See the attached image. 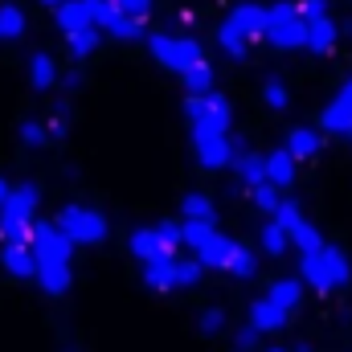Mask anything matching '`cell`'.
I'll return each mask as SVG.
<instances>
[{
    "instance_id": "obj_37",
    "label": "cell",
    "mask_w": 352,
    "mask_h": 352,
    "mask_svg": "<svg viewBox=\"0 0 352 352\" xmlns=\"http://www.w3.org/2000/svg\"><path fill=\"white\" fill-rule=\"evenodd\" d=\"M197 328H201L205 336H217V332L226 328V311H221V307H205V311L197 316Z\"/></svg>"
},
{
    "instance_id": "obj_30",
    "label": "cell",
    "mask_w": 352,
    "mask_h": 352,
    "mask_svg": "<svg viewBox=\"0 0 352 352\" xmlns=\"http://www.w3.org/2000/svg\"><path fill=\"white\" fill-rule=\"evenodd\" d=\"M201 283V263L197 258H173V287H197Z\"/></svg>"
},
{
    "instance_id": "obj_3",
    "label": "cell",
    "mask_w": 352,
    "mask_h": 352,
    "mask_svg": "<svg viewBox=\"0 0 352 352\" xmlns=\"http://www.w3.org/2000/svg\"><path fill=\"white\" fill-rule=\"evenodd\" d=\"M299 270H303V283L311 287V291H344L352 278V263L344 250H336V246H320V250H311V254H303V263H299Z\"/></svg>"
},
{
    "instance_id": "obj_16",
    "label": "cell",
    "mask_w": 352,
    "mask_h": 352,
    "mask_svg": "<svg viewBox=\"0 0 352 352\" xmlns=\"http://www.w3.org/2000/svg\"><path fill=\"white\" fill-rule=\"evenodd\" d=\"M54 12H58V25H62V33H66V37H70V33H82V29H94L90 0H62Z\"/></svg>"
},
{
    "instance_id": "obj_22",
    "label": "cell",
    "mask_w": 352,
    "mask_h": 352,
    "mask_svg": "<svg viewBox=\"0 0 352 352\" xmlns=\"http://www.w3.org/2000/svg\"><path fill=\"white\" fill-rule=\"evenodd\" d=\"M0 263L8 274H16V278H33V250L29 246H4L0 250Z\"/></svg>"
},
{
    "instance_id": "obj_6",
    "label": "cell",
    "mask_w": 352,
    "mask_h": 352,
    "mask_svg": "<svg viewBox=\"0 0 352 352\" xmlns=\"http://www.w3.org/2000/svg\"><path fill=\"white\" fill-rule=\"evenodd\" d=\"M148 50H152V58H156L164 70H173V74H184V70H192L197 62H205V50H201V41H192V37H168V33H152V37H148Z\"/></svg>"
},
{
    "instance_id": "obj_13",
    "label": "cell",
    "mask_w": 352,
    "mask_h": 352,
    "mask_svg": "<svg viewBox=\"0 0 352 352\" xmlns=\"http://www.w3.org/2000/svg\"><path fill=\"white\" fill-rule=\"evenodd\" d=\"M234 238H226V234H209L205 242H201V250H197V263H201V270L209 266V270H226V263H230V254H234Z\"/></svg>"
},
{
    "instance_id": "obj_32",
    "label": "cell",
    "mask_w": 352,
    "mask_h": 352,
    "mask_svg": "<svg viewBox=\"0 0 352 352\" xmlns=\"http://www.w3.org/2000/svg\"><path fill=\"white\" fill-rule=\"evenodd\" d=\"M258 242H263V250L270 254V258H278V254H283V250L291 246V242H287V234H283V230H278L274 221H266V226H263V234H258Z\"/></svg>"
},
{
    "instance_id": "obj_20",
    "label": "cell",
    "mask_w": 352,
    "mask_h": 352,
    "mask_svg": "<svg viewBox=\"0 0 352 352\" xmlns=\"http://www.w3.org/2000/svg\"><path fill=\"white\" fill-rule=\"evenodd\" d=\"M230 164H234V173H238V180H242L246 188H254V184H263V180H266L263 156H254V152H242V148H238Z\"/></svg>"
},
{
    "instance_id": "obj_17",
    "label": "cell",
    "mask_w": 352,
    "mask_h": 352,
    "mask_svg": "<svg viewBox=\"0 0 352 352\" xmlns=\"http://www.w3.org/2000/svg\"><path fill=\"white\" fill-rule=\"evenodd\" d=\"M246 324L263 336V332H278V328H287V311H278L270 299H254L250 303V311H246Z\"/></svg>"
},
{
    "instance_id": "obj_41",
    "label": "cell",
    "mask_w": 352,
    "mask_h": 352,
    "mask_svg": "<svg viewBox=\"0 0 352 352\" xmlns=\"http://www.w3.org/2000/svg\"><path fill=\"white\" fill-rule=\"evenodd\" d=\"M254 344H258V332H254L250 324H246V328H238V336H234V349H238V352H250Z\"/></svg>"
},
{
    "instance_id": "obj_19",
    "label": "cell",
    "mask_w": 352,
    "mask_h": 352,
    "mask_svg": "<svg viewBox=\"0 0 352 352\" xmlns=\"http://www.w3.org/2000/svg\"><path fill=\"white\" fill-rule=\"evenodd\" d=\"M263 299H270L278 311H295L299 299H303V283L299 278H278V283H270V291H266Z\"/></svg>"
},
{
    "instance_id": "obj_42",
    "label": "cell",
    "mask_w": 352,
    "mask_h": 352,
    "mask_svg": "<svg viewBox=\"0 0 352 352\" xmlns=\"http://www.w3.org/2000/svg\"><path fill=\"white\" fill-rule=\"evenodd\" d=\"M62 87H66V90H78V87H82V78H78V74H66V78H62Z\"/></svg>"
},
{
    "instance_id": "obj_31",
    "label": "cell",
    "mask_w": 352,
    "mask_h": 352,
    "mask_svg": "<svg viewBox=\"0 0 352 352\" xmlns=\"http://www.w3.org/2000/svg\"><path fill=\"white\" fill-rule=\"evenodd\" d=\"M66 41H70V58H74V62H82V58H90V54L98 50V33H94V29H82V33H70Z\"/></svg>"
},
{
    "instance_id": "obj_46",
    "label": "cell",
    "mask_w": 352,
    "mask_h": 352,
    "mask_svg": "<svg viewBox=\"0 0 352 352\" xmlns=\"http://www.w3.org/2000/svg\"><path fill=\"white\" fill-rule=\"evenodd\" d=\"M349 135H352V127H349Z\"/></svg>"
},
{
    "instance_id": "obj_40",
    "label": "cell",
    "mask_w": 352,
    "mask_h": 352,
    "mask_svg": "<svg viewBox=\"0 0 352 352\" xmlns=\"http://www.w3.org/2000/svg\"><path fill=\"white\" fill-rule=\"evenodd\" d=\"M156 234H160V242L176 254V246H180V226H176V221H160V226H156Z\"/></svg>"
},
{
    "instance_id": "obj_39",
    "label": "cell",
    "mask_w": 352,
    "mask_h": 352,
    "mask_svg": "<svg viewBox=\"0 0 352 352\" xmlns=\"http://www.w3.org/2000/svg\"><path fill=\"white\" fill-rule=\"evenodd\" d=\"M295 12H299V21H320V16H328V0H303V4H295Z\"/></svg>"
},
{
    "instance_id": "obj_34",
    "label": "cell",
    "mask_w": 352,
    "mask_h": 352,
    "mask_svg": "<svg viewBox=\"0 0 352 352\" xmlns=\"http://www.w3.org/2000/svg\"><path fill=\"white\" fill-rule=\"evenodd\" d=\"M115 12H123L127 21H144L148 12H152V0H107Z\"/></svg>"
},
{
    "instance_id": "obj_4",
    "label": "cell",
    "mask_w": 352,
    "mask_h": 352,
    "mask_svg": "<svg viewBox=\"0 0 352 352\" xmlns=\"http://www.w3.org/2000/svg\"><path fill=\"white\" fill-rule=\"evenodd\" d=\"M54 226L70 246H98L107 238V217L98 209H87V205H66Z\"/></svg>"
},
{
    "instance_id": "obj_38",
    "label": "cell",
    "mask_w": 352,
    "mask_h": 352,
    "mask_svg": "<svg viewBox=\"0 0 352 352\" xmlns=\"http://www.w3.org/2000/svg\"><path fill=\"white\" fill-rule=\"evenodd\" d=\"M50 135H45V123L41 119H25L21 123V144H29V148H41Z\"/></svg>"
},
{
    "instance_id": "obj_10",
    "label": "cell",
    "mask_w": 352,
    "mask_h": 352,
    "mask_svg": "<svg viewBox=\"0 0 352 352\" xmlns=\"http://www.w3.org/2000/svg\"><path fill=\"white\" fill-rule=\"evenodd\" d=\"M192 148H197V160L205 168H226L234 160V144L226 135H209V131H192Z\"/></svg>"
},
{
    "instance_id": "obj_14",
    "label": "cell",
    "mask_w": 352,
    "mask_h": 352,
    "mask_svg": "<svg viewBox=\"0 0 352 352\" xmlns=\"http://www.w3.org/2000/svg\"><path fill=\"white\" fill-rule=\"evenodd\" d=\"M131 254L140 258V263H156V258H176L173 250L160 242V234H156V226L152 230H131Z\"/></svg>"
},
{
    "instance_id": "obj_24",
    "label": "cell",
    "mask_w": 352,
    "mask_h": 352,
    "mask_svg": "<svg viewBox=\"0 0 352 352\" xmlns=\"http://www.w3.org/2000/svg\"><path fill=\"white\" fill-rule=\"evenodd\" d=\"M180 213H184V221H209V226H213V217H217V209H213V201H209L205 192H188V197L180 201Z\"/></svg>"
},
{
    "instance_id": "obj_36",
    "label": "cell",
    "mask_w": 352,
    "mask_h": 352,
    "mask_svg": "<svg viewBox=\"0 0 352 352\" xmlns=\"http://www.w3.org/2000/svg\"><path fill=\"white\" fill-rule=\"evenodd\" d=\"M263 98H266V107H274V111H287V102H291V94H287V87L278 78H266L263 82Z\"/></svg>"
},
{
    "instance_id": "obj_7",
    "label": "cell",
    "mask_w": 352,
    "mask_h": 352,
    "mask_svg": "<svg viewBox=\"0 0 352 352\" xmlns=\"http://www.w3.org/2000/svg\"><path fill=\"white\" fill-rule=\"evenodd\" d=\"M266 41L274 50H303V21L295 12V4H274L266 8Z\"/></svg>"
},
{
    "instance_id": "obj_33",
    "label": "cell",
    "mask_w": 352,
    "mask_h": 352,
    "mask_svg": "<svg viewBox=\"0 0 352 352\" xmlns=\"http://www.w3.org/2000/svg\"><path fill=\"white\" fill-rule=\"evenodd\" d=\"M209 234H213V226H209V221H184V226H180V242H184V246H192V250H201V242H205Z\"/></svg>"
},
{
    "instance_id": "obj_2",
    "label": "cell",
    "mask_w": 352,
    "mask_h": 352,
    "mask_svg": "<svg viewBox=\"0 0 352 352\" xmlns=\"http://www.w3.org/2000/svg\"><path fill=\"white\" fill-rule=\"evenodd\" d=\"M37 184H16L8 188L4 205H0V238L4 246H29V230H33V213H37Z\"/></svg>"
},
{
    "instance_id": "obj_23",
    "label": "cell",
    "mask_w": 352,
    "mask_h": 352,
    "mask_svg": "<svg viewBox=\"0 0 352 352\" xmlns=\"http://www.w3.org/2000/svg\"><path fill=\"white\" fill-rule=\"evenodd\" d=\"M29 82L37 90H50L58 82V66H54L50 54H33V58H29Z\"/></svg>"
},
{
    "instance_id": "obj_1",
    "label": "cell",
    "mask_w": 352,
    "mask_h": 352,
    "mask_svg": "<svg viewBox=\"0 0 352 352\" xmlns=\"http://www.w3.org/2000/svg\"><path fill=\"white\" fill-rule=\"evenodd\" d=\"M29 250H33V278L45 295H66L74 274H70V242L58 234L54 221H33L29 230Z\"/></svg>"
},
{
    "instance_id": "obj_5",
    "label": "cell",
    "mask_w": 352,
    "mask_h": 352,
    "mask_svg": "<svg viewBox=\"0 0 352 352\" xmlns=\"http://www.w3.org/2000/svg\"><path fill=\"white\" fill-rule=\"evenodd\" d=\"M184 115H188L192 131H209V135H226V131H230V119H234L230 98L217 94V90H209V94H188Z\"/></svg>"
},
{
    "instance_id": "obj_29",
    "label": "cell",
    "mask_w": 352,
    "mask_h": 352,
    "mask_svg": "<svg viewBox=\"0 0 352 352\" xmlns=\"http://www.w3.org/2000/svg\"><path fill=\"white\" fill-rule=\"evenodd\" d=\"M21 33H25V12L12 8V4H0V41L21 37Z\"/></svg>"
},
{
    "instance_id": "obj_35",
    "label": "cell",
    "mask_w": 352,
    "mask_h": 352,
    "mask_svg": "<svg viewBox=\"0 0 352 352\" xmlns=\"http://www.w3.org/2000/svg\"><path fill=\"white\" fill-rule=\"evenodd\" d=\"M250 197H254V205H258L263 213H274V209H278V201H283V197H278V188H274V184H266V180L250 188Z\"/></svg>"
},
{
    "instance_id": "obj_8",
    "label": "cell",
    "mask_w": 352,
    "mask_h": 352,
    "mask_svg": "<svg viewBox=\"0 0 352 352\" xmlns=\"http://www.w3.org/2000/svg\"><path fill=\"white\" fill-rule=\"evenodd\" d=\"M270 217H274V226L287 234V242H295L303 254H311V250H320V246H324L320 230H316V226H311V221H307L295 205H291V201H278V209H274Z\"/></svg>"
},
{
    "instance_id": "obj_43",
    "label": "cell",
    "mask_w": 352,
    "mask_h": 352,
    "mask_svg": "<svg viewBox=\"0 0 352 352\" xmlns=\"http://www.w3.org/2000/svg\"><path fill=\"white\" fill-rule=\"evenodd\" d=\"M4 197H8V180H0V205H4Z\"/></svg>"
},
{
    "instance_id": "obj_11",
    "label": "cell",
    "mask_w": 352,
    "mask_h": 352,
    "mask_svg": "<svg viewBox=\"0 0 352 352\" xmlns=\"http://www.w3.org/2000/svg\"><path fill=\"white\" fill-rule=\"evenodd\" d=\"M320 127H324V131H332V135H340V131H349V127H352V78L340 87V94L324 107Z\"/></svg>"
},
{
    "instance_id": "obj_26",
    "label": "cell",
    "mask_w": 352,
    "mask_h": 352,
    "mask_svg": "<svg viewBox=\"0 0 352 352\" xmlns=\"http://www.w3.org/2000/svg\"><path fill=\"white\" fill-rule=\"evenodd\" d=\"M180 82L188 87V94H209V90H213V66H209V62H197L192 70L180 74Z\"/></svg>"
},
{
    "instance_id": "obj_18",
    "label": "cell",
    "mask_w": 352,
    "mask_h": 352,
    "mask_svg": "<svg viewBox=\"0 0 352 352\" xmlns=\"http://www.w3.org/2000/svg\"><path fill=\"white\" fill-rule=\"evenodd\" d=\"M263 168H266V184H274V188H287L295 180V160L287 156V148H274L270 156H263Z\"/></svg>"
},
{
    "instance_id": "obj_9",
    "label": "cell",
    "mask_w": 352,
    "mask_h": 352,
    "mask_svg": "<svg viewBox=\"0 0 352 352\" xmlns=\"http://www.w3.org/2000/svg\"><path fill=\"white\" fill-rule=\"evenodd\" d=\"M90 16L102 33H111L115 41H140L144 37V21H127L123 12H115L107 0H90Z\"/></svg>"
},
{
    "instance_id": "obj_28",
    "label": "cell",
    "mask_w": 352,
    "mask_h": 352,
    "mask_svg": "<svg viewBox=\"0 0 352 352\" xmlns=\"http://www.w3.org/2000/svg\"><path fill=\"white\" fill-rule=\"evenodd\" d=\"M217 41H221V50H226L230 58H238V62H242V58H246V50H250V41H246V37H242V33H238L230 21L217 29Z\"/></svg>"
},
{
    "instance_id": "obj_44",
    "label": "cell",
    "mask_w": 352,
    "mask_h": 352,
    "mask_svg": "<svg viewBox=\"0 0 352 352\" xmlns=\"http://www.w3.org/2000/svg\"><path fill=\"white\" fill-rule=\"evenodd\" d=\"M41 4H50V8H58V4H62V0H41Z\"/></svg>"
},
{
    "instance_id": "obj_25",
    "label": "cell",
    "mask_w": 352,
    "mask_h": 352,
    "mask_svg": "<svg viewBox=\"0 0 352 352\" xmlns=\"http://www.w3.org/2000/svg\"><path fill=\"white\" fill-rule=\"evenodd\" d=\"M144 283H148L152 291H173V258L144 263Z\"/></svg>"
},
{
    "instance_id": "obj_45",
    "label": "cell",
    "mask_w": 352,
    "mask_h": 352,
    "mask_svg": "<svg viewBox=\"0 0 352 352\" xmlns=\"http://www.w3.org/2000/svg\"><path fill=\"white\" fill-rule=\"evenodd\" d=\"M266 352H287V349H266ZM299 352H303V349H299Z\"/></svg>"
},
{
    "instance_id": "obj_21",
    "label": "cell",
    "mask_w": 352,
    "mask_h": 352,
    "mask_svg": "<svg viewBox=\"0 0 352 352\" xmlns=\"http://www.w3.org/2000/svg\"><path fill=\"white\" fill-rule=\"evenodd\" d=\"M316 152H320V131L295 127V131L287 135V156H291V160H311Z\"/></svg>"
},
{
    "instance_id": "obj_12",
    "label": "cell",
    "mask_w": 352,
    "mask_h": 352,
    "mask_svg": "<svg viewBox=\"0 0 352 352\" xmlns=\"http://www.w3.org/2000/svg\"><path fill=\"white\" fill-rule=\"evenodd\" d=\"M340 29L332 25V16H320V21H303V50L311 54H332Z\"/></svg>"
},
{
    "instance_id": "obj_15",
    "label": "cell",
    "mask_w": 352,
    "mask_h": 352,
    "mask_svg": "<svg viewBox=\"0 0 352 352\" xmlns=\"http://www.w3.org/2000/svg\"><path fill=\"white\" fill-rule=\"evenodd\" d=\"M230 25H234L246 41L266 37V8H263V4H238V8L230 12Z\"/></svg>"
},
{
    "instance_id": "obj_27",
    "label": "cell",
    "mask_w": 352,
    "mask_h": 352,
    "mask_svg": "<svg viewBox=\"0 0 352 352\" xmlns=\"http://www.w3.org/2000/svg\"><path fill=\"white\" fill-rule=\"evenodd\" d=\"M226 270H230L234 278H254V270H258V258H254V250H246V246H234V254H230Z\"/></svg>"
}]
</instances>
